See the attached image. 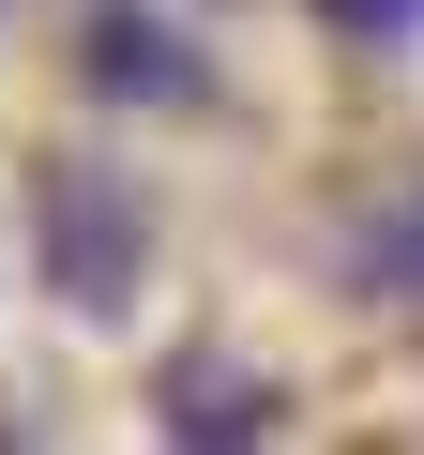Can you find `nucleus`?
<instances>
[{"mask_svg": "<svg viewBox=\"0 0 424 455\" xmlns=\"http://www.w3.org/2000/svg\"><path fill=\"white\" fill-rule=\"evenodd\" d=\"M91 76H106V92H182V46H167L152 16H106V31H91Z\"/></svg>", "mask_w": 424, "mask_h": 455, "instance_id": "obj_2", "label": "nucleus"}, {"mask_svg": "<svg viewBox=\"0 0 424 455\" xmlns=\"http://www.w3.org/2000/svg\"><path fill=\"white\" fill-rule=\"evenodd\" d=\"M46 274H61L76 304H122V289H137V212H122L91 167L46 182Z\"/></svg>", "mask_w": 424, "mask_h": 455, "instance_id": "obj_1", "label": "nucleus"}, {"mask_svg": "<svg viewBox=\"0 0 424 455\" xmlns=\"http://www.w3.org/2000/svg\"><path fill=\"white\" fill-rule=\"evenodd\" d=\"M258 425H273V395H243V379H212V364L182 379V440H258Z\"/></svg>", "mask_w": 424, "mask_h": 455, "instance_id": "obj_3", "label": "nucleus"}, {"mask_svg": "<svg viewBox=\"0 0 424 455\" xmlns=\"http://www.w3.org/2000/svg\"><path fill=\"white\" fill-rule=\"evenodd\" d=\"M334 16H379V31H394V16H409V0H334Z\"/></svg>", "mask_w": 424, "mask_h": 455, "instance_id": "obj_4", "label": "nucleus"}]
</instances>
